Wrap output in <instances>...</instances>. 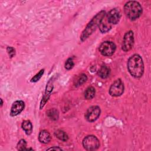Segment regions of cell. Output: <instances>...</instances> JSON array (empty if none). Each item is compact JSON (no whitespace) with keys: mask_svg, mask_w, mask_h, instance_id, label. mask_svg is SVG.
<instances>
[{"mask_svg":"<svg viewBox=\"0 0 151 151\" xmlns=\"http://www.w3.org/2000/svg\"><path fill=\"white\" fill-rule=\"evenodd\" d=\"M100 108L97 106H93L88 109L85 113L84 117L89 122L96 121L100 115Z\"/></svg>","mask_w":151,"mask_h":151,"instance_id":"7","label":"cell"},{"mask_svg":"<svg viewBox=\"0 0 151 151\" xmlns=\"http://www.w3.org/2000/svg\"><path fill=\"white\" fill-rule=\"evenodd\" d=\"M106 15V12L103 10L97 13L92 18V19L89 22L85 29L82 32V34L80 36V39L82 41H85L86 39L88 38L89 36H90L93 34V32L96 30L97 27L99 26L100 22Z\"/></svg>","mask_w":151,"mask_h":151,"instance_id":"2","label":"cell"},{"mask_svg":"<svg viewBox=\"0 0 151 151\" xmlns=\"http://www.w3.org/2000/svg\"><path fill=\"white\" fill-rule=\"evenodd\" d=\"M127 68L133 77H141L144 73V64L142 57L136 54L132 55L127 61Z\"/></svg>","mask_w":151,"mask_h":151,"instance_id":"1","label":"cell"},{"mask_svg":"<svg viewBox=\"0 0 151 151\" xmlns=\"http://www.w3.org/2000/svg\"><path fill=\"white\" fill-rule=\"evenodd\" d=\"M26 146H27V142L24 139L20 140L17 144V149L19 150H26Z\"/></svg>","mask_w":151,"mask_h":151,"instance_id":"19","label":"cell"},{"mask_svg":"<svg viewBox=\"0 0 151 151\" xmlns=\"http://www.w3.org/2000/svg\"><path fill=\"white\" fill-rule=\"evenodd\" d=\"M99 29L100 30V31L102 33H106L107 31H109L111 28V24L107 21V19L106 18V17L105 15V17L102 19L99 25Z\"/></svg>","mask_w":151,"mask_h":151,"instance_id":"13","label":"cell"},{"mask_svg":"<svg viewBox=\"0 0 151 151\" xmlns=\"http://www.w3.org/2000/svg\"><path fill=\"white\" fill-rule=\"evenodd\" d=\"M52 83H51V80H50V81H48V84H47V87H46V89H45V91L44 93V95L42 99V100L41 101V104H40V109H41L42 107H44V106L45 105V104L46 103V102L48 101L50 94L52 91Z\"/></svg>","mask_w":151,"mask_h":151,"instance_id":"11","label":"cell"},{"mask_svg":"<svg viewBox=\"0 0 151 151\" xmlns=\"http://www.w3.org/2000/svg\"><path fill=\"white\" fill-rule=\"evenodd\" d=\"M48 150H61L62 149L61 148H60L59 147H57V146H54V147H52L51 148H49L47 149Z\"/></svg>","mask_w":151,"mask_h":151,"instance_id":"24","label":"cell"},{"mask_svg":"<svg viewBox=\"0 0 151 151\" xmlns=\"http://www.w3.org/2000/svg\"><path fill=\"white\" fill-rule=\"evenodd\" d=\"M74 65V63L73 62V59L71 58H68L65 63V68L67 70H71V68H73Z\"/></svg>","mask_w":151,"mask_h":151,"instance_id":"21","label":"cell"},{"mask_svg":"<svg viewBox=\"0 0 151 151\" xmlns=\"http://www.w3.org/2000/svg\"><path fill=\"white\" fill-rule=\"evenodd\" d=\"M124 91V84L121 79H117L111 85L109 88V94L113 97L121 96Z\"/></svg>","mask_w":151,"mask_h":151,"instance_id":"6","label":"cell"},{"mask_svg":"<svg viewBox=\"0 0 151 151\" xmlns=\"http://www.w3.org/2000/svg\"><path fill=\"white\" fill-rule=\"evenodd\" d=\"M95 88L93 87H88L84 92L85 99L87 100H91L95 96Z\"/></svg>","mask_w":151,"mask_h":151,"instance_id":"16","label":"cell"},{"mask_svg":"<svg viewBox=\"0 0 151 151\" xmlns=\"http://www.w3.org/2000/svg\"><path fill=\"white\" fill-rule=\"evenodd\" d=\"M126 15L132 21L136 20L140 17L142 13V7L140 4L135 1H130L126 2L124 6Z\"/></svg>","mask_w":151,"mask_h":151,"instance_id":"3","label":"cell"},{"mask_svg":"<svg viewBox=\"0 0 151 151\" xmlns=\"http://www.w3.org/2000/svg\"><path fill=\"white\" fill-rule=\"evenodd\" d=\"M55 135L58 139H59L60 140L64 141V142L67 141L68 139V136L67 134L65 132H64L63 130H57L55 132Z\"/></svg>","mask_w":151,"mask_h":151,"instance_id":"17","label":"cell"},{"mask_svg":"<svg viewBox=\"0 0 151 151\" xmlns=\"http://www.w3.org/2000/svg\"><path fill=\"white\" fill-rule=\"evenodd\" d=\"M110 74V69L107 65H102L98 71V75L101 78H107Z\"/></svg>","mask_w":151,"mask_h":151,"instance_id":"14","label":"cell"},{"mask_svg":"<svg viewBox=\"0 0 151 151\" xmlns=\"http://www.w3.org/2000/svg\"><path fill=\"white\" fill-rule=\"evenodd\" d=\"M134 43V35L132 31H129L124 35L122 42V50L126 52L129 51L133 47Z\"/></svg>","mask_w":151,"mask_h":151,"instance_id":"8","label":"cell"},{"mask_svg":"<svg viewBox=\"0 0 151 151\" xmlns=\"http://www.w3.org/2000/svg\"><path fill=\"white\" fill-rule=\"evenodd\" d=\"M6 51L11 58L13 57L15 55V49L12 47H8L6 48Z\"/></svg>","mask_w":151,"mask_h":151,"instance_id":"23","label":"cell"},{"mask_svg":"<svg viewBox=\"0 0 151 151\" xmlns=\"http://www.w3.org/2000/svg\"><path fill=\"white\" fill-rule=\"evenodd\" d=\"M51 135L48 131L43 130L40 132L38 135V140L40 142L46 144L49 143L51 141Z\"/></svg>","mask_w":151,"mask_h":151,"instance_id":"12","label":"cell"},{"mask_svg":"<svg viewBox=\"0 0 151 151\" xmlns=\"http://www.w3.org/2000/svg\"><path fill=\"white\" fill-rule=\"evenodd\" d=\"M106 17L107 21L110 24H116L120 21L121 14L119 9L113 8L111 9L107 14L106 15Z\"/></svg>","mask_w":151,"mask_h":151,"instance_id":"9","label":"cell"},{"mask_svg":"<svg viewBox=\"0 0 151 151\" xmlns=\"http://www.w3.org/2000/svg\"><path fill=\"white\" fill-rule=\"evenodd\" d=\"M44 72V70L42 69L37 74H36L31 79V82H37L38 81L42 76Z\"/></svg>","mask_w":151,"mask_h":151,"instance_id":"20","label":"cell"},{"mask_svg":"<svg viewBox=\"0 0 151 151\" xmlns=\"http://www.w3.org/2000/svg\"><path fill=\"white\" fill-rule=\"evenodd\" d=\"M21 127L27 135H29L31 134L32 132V125L29 120H24L22 123Z\"/></svg>","mask_w":151,"mask_h":151,"instance_id":"15","label":"cell"},{"mask_svg":"<svg viewBox=\"0 0 151 151\" xmlns=\"http://www.w3.org/2000/svg\"><path fill=\"white\" fill-rule=\"evenodd\" d=\"M58 112L55 109H51L48 111V116L52 119H57L58 117Z\"/></svg>","mask_w":151,"mask_h":151,"instance_id":"22","label":"cell"},{"mask_svg":"<svg viewBox=\"0 0 151 151\" xmlns=\"http://www.w3.org/2000/svg\"><path fill=\"white\" fill-rule=\"evenodd\" d=\"M87 80V77L85 74H81L80 77H78V78L76 82V85L77 86H81L82 85L83 83H84Z\"/></svg>","mask_w":151,"mask_h":151,"instance_id":"18","label":"cell"},{"mask_svg":"<svg viewBox=\"0 0 151 151\" xmlns=\"http://www.w3.org/2000/svg\"><path fill=\"white\" fill-rule=\"evenodd\" d=\"M116 46L113 42L104 41L99 46V50L101 55L106 57L111 56L115 52Z\"/></svg>","mask_w":151,"mask_h":151,"instance_id":"5","label":"cell"},{"mask_svg":"<svg viewBox=\"0 0 151 151\" xmlns=\"http://www.w3.org/2000/svg\"><path fill=\"white\" fill-rule=\"evenodd\" d=\"M2 104H3V101H2V99H1V106L2 107Z\"/></svg>","mask_w":151,"mask_h":151,"instance_id":"25","label":"cell"},{"mask_svg":"<svg viewBox=\"0 0 151 151\" xmlns=\"http://www.w3.org/2000/svg\"><path fill=\"white\" fill-rule=\"evenodd\" d=\"M83 146L87 150H95L100 147V142L95 136L88 135L83 140Z\"/></svg>","mask_w":151,"mask_h":151,"instance_id":"4","label":"cell"},{"mask_svg":"<svg viewBox=\"0 0 151 151\" xmlns=\"http://www.w3.org/2000/svg\"><path fill=\"white\" fill-rule=\"evenodd\" d=\"M25 107L24 102L22 100H17L14 101L11 106L10 115L11 116H15L21 113Z\"/></svg>","mask_w":151,"mask_h":151,"instance_id":"10","label":"cell"}]
</instances>
